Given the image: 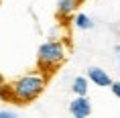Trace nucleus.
<instances>
[{
    "label": "nucleus",
    "instance_id": "obj_12",
    "mask_svg": "<svg viewBox=\"0 0 120 118\" xmlns=\"http://www.w3.org/2000/svg\"><path fill=\"white\" fill-rule=\"evenodd\" d=\"M114 49H116V51H118V53H120V45H116V47H114Z\"/></svg>",
    "mask_w": 120,
    "mask_h": 118
},
{
    "label": "nucleus",
    "instance_id": "obj_1",
    "mask_svg": "<svg viewBox=\"0 0 120 118\" xmlns=\"http://www.w3.org/2000/svg\"><path fill=\"white\" fill-rule=\"evenodd\" d=\"M49 84V73L43 69H33L10 81V102L31 104L45 92Z\"/></svg>",
    "mask_w": 120,
    "mask_h": 118
},
{
    "label": "nucleus",
    "instance_id": "obj_3",
    "mask_svg": "<svg viewBox=\"0 0 120 118\" xmlns=\"http://www.w3.org/2000/svg\"><path fill=\"white\" fill-rule=\"evenodd\" d=\"M69 114L75 118H88L92 114V102L88 96H73L69 102Z\"/></svg>",
    "mask_w": 120,
    "mask_h": 118
},
{
    "label": "nucleus",
    "instance_id": "obj_5",
    "mask_svg": "<svg viewBox=\"0 0 120 118\" xmlns=\"http://www.w3.org/2000/svg\"><path fill=\"white\" fill-rule=\"evenodd\" d=\"M77 6H79V0H59L57 2V16L61 20L73 19Z\"/></svg>",
    "mask_w": 120,
    "mask_h": 118
},
{
    "label": "nucleus",
    "instance_id": "obj_13",
    "mask_svg": "<svg viewBox=\"0 0 120 118\" xmlns=\"http://www.w3.org/2000/svg\"><path fill=\"white\" fill-rule=\"evenodd\" d=\"M0 2H2V0H0Z\"/></svg>",
    "mask_w": 120,
    "mask_h": 118
},
{
    "label": "nucleus",
    "instance_id": "obj_7",
    "mask_svg": "<svg viewBox=\"0 0 120 118\" xmlns=\"http://www.w3.org/2000/svg\"><path fill=\"white\" fill-rule=\"evenodd\" d=\"M73 27L79 31H90V29H94V20L86 12H75L73 14Z\"/></svg>",
    "mask_w": 120,
    "mask_h": 118
},
{
    "label": "nucleus",
    "instance_id": "obj_8",
    "mask_svg": "<svg viewBox=\"0 0 120 118\" xmlns=\"http://www.w3.org/2000/svg\"><path fill=\"white\" fill-rule=\"evenodd\" d=\"M0 98L2 100H10V84L4 80L2 73H0Z\"/></svg>",
    "mask_w": 120,
    "mask_h": 118
},
{
    "label": "nucleus",
    "instance_id": "obj_9",
    "mask_svg": "<svg viewBox=\"0 0 120 118\" xmlns=\"http://www.w3.org/2000/svg\"><path fill=\"white\" fill-rule=\"evenodd\" d=\"M110 90H112V94H114V96H116V98L120 100V80H118V81H112Z\"/></svg>",
    "mask_w": 120,
    "mask_h": 118
},
{
    "label": "nucleus",
    "instance_id": "obj_11",
    "mask_svg": "<svg viewBox=\"0 0 120 118\" xmlns=\"http://www.w3.org/2000/svg\"><path fill=\"white\" fill-rule=\"evenodd\" d=\"M118 71H120V53H118Z\"/></svg>",
    "mask_w": 120,
    "mask_h": 118
},
{
    "label": "nucleus",
    "instance_id": "obj_2",
    "mask_svg": "<svg viewBox=\"0 0 120 118\" xmlns=\"http://www.w3.org/2000/svg\"><path fill=\"white\" fill-rule=\"evenodd\" d=\"M67 59V45L59 39H49L39 45L37 49V67L53 73L57 67H61L63 61Z\"/></svg>",
    "mask_w": 120,
    "mask_h": 118
},
{
    "label": "nucleus",
    "instance_id": "obj_6",
    "mask_svg": "<svg viewBox=\"0 0 120 118\" xmlns=\"http://www.w3.org/2000/svg\"><path fill=\"white\" fill-rule=\"evenodd\" d=\"M88 90H90L88 75H77V77H73V81H71V92H73V96H88Z\"/></svg>",
    "mask_w": 120,
    "mask_h": 118
},
{
    "label": "nucleus",
    "instance_id": "obj_4",
    "mask_svg": "<svg viewBox=\"0 0 120 118\" xmlns=\"http://www.w3.org/2000/svg\"><path fill=\"white\" fill-rule=\"evenodd\" d=\"M86 75H88V80L94 84V86L98 88H110L112 86V77H110V73H108L106 69L102 67H96V65H92V67H88V71H86Z\"/></svg>",
    "mask_w": 120,
    "mask_h": 118
},
{
    "label": "nucleus",
    "instance_id": "obj_10",
    "mask_svg": "<svg viewBox=\"0 0 120 118\" xmlns=\"http://www.w3.org/2000/svg\"><path fill=\"white\" fill-rule=\"evenodd\" d=\"M0 118H16L14 110H0Z\"/></svg>",
    "mask_w": 120,
    "mask_h": 118
}]
</instances>
